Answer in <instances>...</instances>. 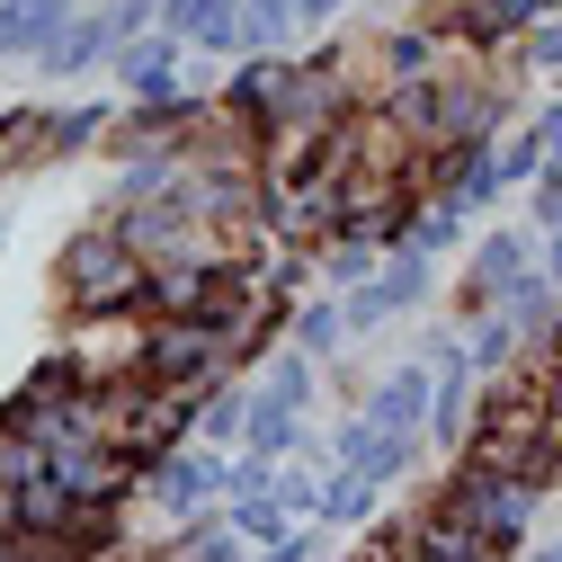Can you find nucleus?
<instances>
[{
    "label": "nucleus",
    "instance_id": "obj_37",
    "mask_svg": "<svg viewBox=\"0 0 562 562\" xmlns=\"http://www.w3.org/2000/svg\"><path fill=\"white\" fill-rule=\"evenodd\" d=\"M553 10H562V0H544V19H553Z\"/></svg>",
    "mask_w": 562,
    "mask_h": 562
},
{
    "label": "nucleus",
    "instance_id": "obj_26",
    "mask_svg": "<svg viewBox=\"0 0 562 562\" xmlns=\"http://www.w3.org/2000/svg\"><path fill=\"white\" fill-rule=\"evenodd\" d=\"M491 161H501V188H509V196H518V188H527V179H536V170H544V144H536V125H527V116H518V125H509V134H501V144H491Z\"/></svg>",
    "mask_w": 562,
    "mask_h": 562
},
{
    "label": "nucleus",
    "instance_id": "obj_20",
    "mask_svg": "<svg viewBox=\"0 0 562 562\" xmlns=\"http://www.w3.org/2000/svg\"><path fill=\"white\" fill-rule=\"evenodd\" d=\"M456 339H464V358H473V375H509V367H518V348H527L509 313H473V322H464Z\"/></svg>",
    "mask_w": 562,
    "mask_h": 562
},
{
    "label": "nucleus",
    "instance_id": "obj_1",
    "mask_svg": "<svg viewBox=\"0 0 562 562\" xmlns=\"http://www.w3.org/2000/svg\"><path fill=\"white\" fill-rule=\"evenodd\" d=\"M134 295H144V259L116 241L108 215L63 233V250H54V313L63 322H125Z\"/></svg>",
    "mask_w": 562,
    "mask_h": 562
},
{
    "label": "nucleus",
    "instance_id": "obj_4",
    "mask_svg": "<svg viewBox=\"0 0 562 562\" xmlns=\"http://www.w3.org/2000/svg\"><path fill=\"white\" fill-rule=\"evenodd\" d=\"M527 268H536V233H527V224H482V233L464 241V268H456V322L491 313Z\"/></svg>",
    "mask_w": 562,
    "mask_h": 562
},
{
    "label": "nucleus",
    "instance_id": "obj_10",
    "mask_svg": "<svg viewBox=\"0 0 562 562\" xmlns=\"http://www.w3.org/2000/svg\"><path fill=\"white\" fill-rule=\"evenodd\" d=\"M375 429H393V438H419L429 429V358H402V367H384L375 384H367V402H358Z\"/></svg>",
    "mask_w": 562,
    "mask_h": 562
},
{
    "label": "nucleus",
    "instance_id": "obj_36",
    "mask_svg": "<svg viewBox=\"0 0 562 562\" xmlns=\"http://www.w3.org/2000/svg\"><path fill=\"white\" fill-rule=\"evenodd\" d=\"M0 250H10V215H0Z\"/></svg>",
    "mask_w": 562,
    "mask_h": 562
},
{
    "label": "nucleus",
    "instance_id": "obj_28",
    "mask_svg": "<svg viewBox=\"0 0 562 562\" xmlns=\"http://www.w3.org/2000/svg\"><path fill=\"white\" fill-rule=\"evenodd\" d=\"M518 196H527V233H562V161H544Z\"/></svg>",
    "mask_w": 562,
    "mask_h": 562
},
{
    "label": "nucleus",
    "instance_id": "obj_27",
    "mask_svg": "<svg viewBox=\"0 0 562 562\" xmlns=\"http://www.w3.org/2000/svg\"><path fill=\"white\" fill-rule=\"evenodd\" d=\"M348 562H411V527H402V509L367 518V536L348 544Z\"/></svg>",
    "mask_w": 562,
    "mask_h": 562
},
{
    "label": "nucleus",
    "instance_id": "obj_15",
    "mask_svg": "<svg viewBox=\"0 0 562 562\" xmlns=\"http://www.w3.org/2000/svg\"><path fill=\"white\" fill-rule=\"evenodd\" d=\"M402 527H411V562H501L473 527H456V518H447V509H429V501L402 509Z\"/></svg>",
    "mask_w": 562,
    "mask_h": 562
},
{
    "label": "nucleus",
    "instance_id": "obj_34",
    "mask_svg": "<svg viewBox=\"0 0 562 562\" xmlns=\"http://www.w3.org/2000/svg\"><path fill=\"white\" fill-rule=\"evenodd\" d=\"M10 179H19V153H10V144H0V188H10Z\"/></svg>",
    "mask_w": 562,
    "mask_h": 562
},
{
    "label": "nucleus",
    "instance_id": "obj_7",
    "mask_svg": "<svg viewBox=\"0 0 562 562\" xmlns=\"http://www.w3.org/2000/svg\"><path fill=\"white\" fill-rule=\"evenodd\" d=\"M473 393H482V375H473V358H464V339H438V348H429V429H419L438 456L464 447V429H473Z\"/></svg>",
    "mask_w": 562,
    "mask_h": 562
},
{
    "label": "nucleus",
    "instance_id": "obj_32",
    "mask_svg": "<svg viewBox=\"0 0 562 562\" xmlns=\"http://www.w3.org/2000/svg\"><path fill=\"white\" fill-rule=\"evenodd\" d=\"M393 10H402V19H429V10H447V0H393Z\"/></svg>",
    "mask_w": 562,
    "mask_h": 562
},
{
    "label": "nucleus",
    "instance_id": "obj_30",
    "mask_svg": "<svg viewBox=\"0 0 562 562\" xmlns=\"http://www.w3.org/2000/svg\"><path fill=\"white\" fill-rule=\"evenodd\" d=\"M339 10H348V0H295V27H304V36H330Z\"/></svg>",
    "mask_w": 562,
    "mask_h": 562
},
{
    "label": "nucleus",
    "instance_id": "obj_5",
    "mask_svg": "<svg viewBox=\"0 0 562 562\" xmlns=\"http://www.w3.org/2000/svg\"><path fill=\"white\" fill-rule=\"evenodd\" d=\"M116 99L125 108H170V99H188L196 81H188V45L179 36H161V27H144L134 45H116Z\"/></svg>",
    "mask_w": 562,
    "mask_h": 562
},
{
    "label": "nucleus",
    "instance_id": "obj_6",
    "mask_svg": "<svg viewBox=\"0 0 562 562\" xmlns=\"http://www.w3.org/2000/svg\"><path fill=\"white\" fill-rule=\"evenodd\" d=\"M322 447H330V464H348V473H367V482L402 491V482L419 473V447H429V438H393V429H375L367 411H348V419H339V429H330Z\"/></svg>",
    "mask_w": 562,
    "mask_h": 562
},
{
    "label": "nucleus",
    "instance_id": "obj_29",
    "mask_svg": "<svg viewBox=\"0 0 562 562\" xmlns=\"http://www.w3.org/2000/svg\"><path fill=\"white\" fill-rule=\"evenodd\" d=\"M250 562H330V527H313V518H304V527H286L277 544H259Z\"/></svg>",
    "mask_w": 562,
    "mask_h": 562
},
{
    "label": "nucleus",
    "instance_id": "obj_38",
    "mask_svg": "<svg viewBox=\"0 0 562 562\" xmlns=\"http://www.w3.org/2000/svg\"><path fill=\"white\" fill-rule=\"evenodd\" d=\"M553 161H562V153H553Z\"/></svg>",
    "mask_w": 562,
    "mask_h": 562
},
{
    "label": "nucleus",
    "instance_id": "obj_21",
    "mask_svg": "<svg viewBox=\"0 0 562 562\" xmlns=\"http://www.w3.org/2000/svg\"><path fill=\"white\" fill-rule=\"evenodd\" d=\"M464 241H473V215H464V205H447V196H429V205L411 215V250H429V259H456Z\"/></svg>",
    "mask_w": 562,
    "mask_h": 562
},
{
    "label": "nucleus",
    "instance_id": "obj_16",
    "mask_svg": "<svg viewBox=\"0 0 562 562\" xmlns=\"http://www.w3.org/2000/svg\"><path fill=\"white\" fill-rule=\"evenodd\" d=\"M384 501H393L384 482L330 464V473H322V501H313V527H367V518H384Z\"/></svg>",
    "mask_w": 562,
    "mask_h": 562
},
{
    "label": "nucleus",
    "instance_id": "obj_2",
    "mask_svg": "<svg viewBox=\"0 0 562 562\" xmlns=\"http://www.w3.org/2000/svg\"><path fill=\"white\" fill-rule=\"evenodd\" d=\"M429 509H447L456 527H473L491 553H527V536H536V509H544V491L536 482H518V473H491V464H473V456H447V473L429 482Z\"/></svg>",
    "mask_w": 562,
    "mask_h": 562
},
{
    "label": "nucleus",
    "instance_id": "obj_12",
    "mask_svg": "<svg viewBox=\"0 0 562 562\" xmlns=\"http://www.w3.org/2000/svg\"><path fill=\"white\" fill-rule=\"evenodd\" d=\"M116 108H125V99H72V108H45V144H36V170L99 153V144H108V125H116Z\"/></svg>",
    "mask_w": 562,
    "mask_h": 562
},
{
    "label": "nucleus",
    "instance_id": "obj_14",
    "mask_svg": "<svg viewBox=\"0 0 562 562\" xmlns=\"http://www.w3.org/2000/svg\"><path fill=\"white\" fill-rule=\"evenodd\" d=\"M250 402H268V411H295V419H313V402H322V367L304 358V348H268V358L250 367Z\"/></svg>",
    "mask_w": 562,
    "mask_h": 562
},
{
    "label": "nucleus",
    "instance_id": "obj_18",
    "mask_svg": "<svg viewBox=\"0 0 562 562\" xmlns=\"http://www.w3.org/2000/svg\"><path fill=\"white\" fill-rule=\"evenodd\" d=\"M241 419H250V375H224L215 393L196 402V429H188V438L215 447V456H233V447H241Z\"/></svg>",
    "mask_w": 562,
    "mask_h": 562
},
{
    "label": "nucleus",
    "instance_id": "obj_11",
    "mask_svg": "<svg viewBox=\"0 0 562 562\" xmlns=\"http://www.w3.org/2000/svg\"><path fill=\"white\" fill-rule=\"evenodd\" d=\"M286 63H295V54H241L233 72L215 81V99H224V108L259 134V144H268V125H277V90H286Z\"/></svg>",
    "mask_w": 562,
    "mask_h": 562
},
{
    "label": "nucleus",
    "instance_id": "obj_3",
    "mask_svg": "<svg viewBox=\"0 0 562 562\" xmlns=\"http://www.w3.org/2000/svg\"><path fill=\"white\" fill-rule=\"evenodd\" d=\"M134 375H144V384H161V393H188V402H205L224 375H250V367L233 358V339H224V330H205V322H144Z\"/></svg>",
    "mask_w": 562,
    "mask_h": 562
},
{
    "label": "nucleus",
    "instance_id": "obj_9",
    "mask_svg": "<svg viewBox=\"0 0 562 562\" xmlns=\"http://www.w3.org/2000/svg\"><path fill=\"white\" fill-rule=\"evenodd\" d=\"M161 36H179L188 54H215V63H241V0H161L153 10Z\"/></svg>",
    "mask_w": 562,
    "mask_h": 562
},
{
    "label": "nucleus",
    "instance_id": "obj_31",
    "mask_svg": "<svg viewBox=\"0 0 562 562\" xmlns=\"http://www.w3.org/2000/svg\"><path fill=\"white\" fill-rule=\"evenodd\" d=\"M536 277H544V286H562V233H536Z\"/></svg>",
    "mask_w": 562,
    "mask_h": 562
},
{
    "label": "nucleus",
    "instance_id": "obj_23",
    "mask_svg": "<svg viewBox=\"0 0 562 562\" xmlns=\"http://www.w3.org/2000/svg\"><path fill=\"white\" fill-rule=\"evenodd\" d=\"M161 553H170V562H250V544H241L224 518H196V527H179Z\"/></svg>",
    "mask_w": 562,
    "mask_h": 562
},
{
    "label": "nucleus",
    "instance_id": "obj_33",
    "mask_svg": "<svg viewBox=\"0 0 562 562\" xmlns=\"http://www.w3.org/2000/svg\"><path fill=\"white\" fill-rule=\"evenodd\" d=\"M527 562H562V536H544V544H536V553H527Z\"/></svg>",
    "mask_w": 562,
    "mask_h": 562
},
{
    "label": "nucleus",
    "instance_id": "obj_17",
    "mask_svg": "<svg viewBox=\"0 0 562 562\" xmlns=\"http://www.w3.org/2000/svg\"><path fill=\"white\" fill-rule=\"evenodd\" d=\"M286 348H304L313 367H330L339 348H348V313H339V295H304V304L286 313Z\"/></svg>",
    "mask_w": 562,
    "mask_h": 562
},
{
    "label": "nucleus",
    "instance_id": "obj_35",
    "mask_svg": "<svg viewBox=\"0 0 562 562\" xmlns=\"http://www.w3.org/2000/svg\"><path fill=\"white\" fill-rule=\"evenodd\" d=\"M125 562H170V553H161V544H134V553H125Z\"/></svg>",
    "mask_w": 562,
    "mask_h": 562
},
{
    "label": "nucleus",
    "instance_id": "obj_13",
    "mask_svg": "<svg viewBox=\"0 0 562 562\" xmlns=\"http://www.w3.org/2000/svg\"><path fill=\"white\" fill-rule=\"evenodd\" d=\"M72 10L81 0H0V63H27L36 72V54L72 27Z\"/></svg>",
    "mask_w": 562,
    "mask_h": 562
},
{
    "label": "nucleus",
    "instance_id": "obj_25",
    "mask_svg": "<svg viewBox=\"0 0 562 562\" xmlns=\"http://www.w3.org/2000/svg\"><path fill=\"white\" fill-rule=\"evenodd\" d=\"M501 63H509V72H544V81H562V10H553V19H536Z\"/></svg>",
    "mask_w": 562,
    "mask_h": 562
},
{
    "label": "nucleus",
    "instance_id": "obj_8",
    "mask_svg": "<svg viewBox=\"0 0 562 562\" xmlns=\"http://www.w3.org/2000/svg\"><path fill=\"white\" fill-rule=\"evenodd\" d=\"M367 63H375V99L384 90H411V81H438L447 72V36L429 19H393L367 36Z\"/></svg>",
    "mask_w": 562,
    "mask_h": 562
},
{
    "label": "nucleus",
    "instance_id": "obj_24",
    "mask_svg": "<svg viewBox=\"0 0 562 562\" xmlns=\"http://www.w3.org/2000/svg\"><path fill=\"white\" fill-rule=\"evenodd\" d=\"M491 313H509V322H518V339H536V330L562 313V286H544V277L527 268V277H518V286H509L501 304H491Z\"/></svg>",
    "mask_w": 562,
    "mask_h": 562
},
{
    "label": "nucleus",
    "instance_id": "obj_19",
    "mask_svg": "<svg viewBox=\"0 0 562 562\" xmlns=\"http://www.w3.org/2000/svg\"><path fill=\"white\" fill-rule=\"evenodd\" d=\"M375 241L367 233H339V241H322L313 250V295H348V286H367V277H375Z\"/></svg>",
    "mask_w": 562,
    "mask_h": 562
},
{
    "label": "nucleus",
    "instance_id": "obj_22",
    "mask_svg": "<svg viewBox=\"0 0 562 562\" xmlns=\"http://www.w3.org/2000/svg\"><path fill=\"white\" fill-rule=\"evenodd\" d=\"M295 36V0H241V54H286Z\"/></svg>",
    "mask_w": 562,
    "mask_h": 562
}]
</instances>
